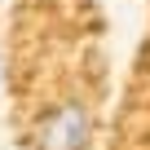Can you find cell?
I'll list each match as a JSON object with an SVG mask.
<instances>
[{
  "mask_svg": "<svg viewBox=\"0 0 150 150\" xmlns=\"http://www.w3.org/2000/svg\"><path fill=\"white\" fill-rule=\"evenodd\" d=\"M93 141V115L80 97H62L35 115L31 150H88Z\"/></svg>",
  "mask_w": 150,
  "mask_h": 150,
  "instance_id": "obj_1",
  "label": "cell"
}]
</instances>
